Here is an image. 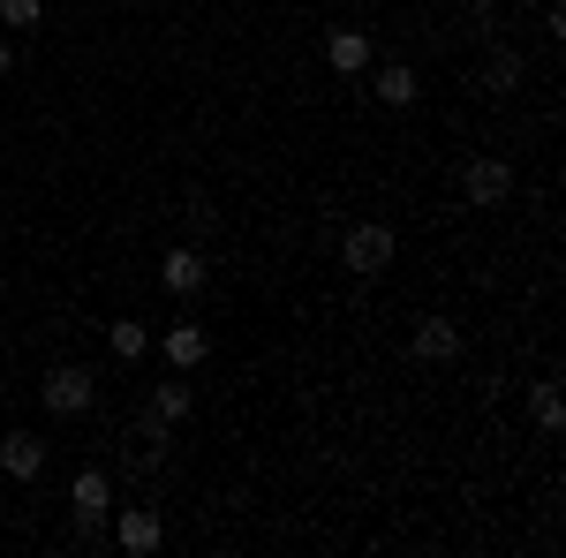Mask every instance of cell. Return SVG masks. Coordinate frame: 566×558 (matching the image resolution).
<instances>
[{"label": "cell", "instance_id": "9a60e30c", "mask_svg": "<svg viewBox=\"0 0 566 558\" xmlns=\"http://www.w3.org/2000/svg\"><path fill=\"white\" fill-rule=\"evenodd\" d=\"M114 355H144V325H136V317L114 325Z\"/></svg>", "mask_w": 566, "mask_h": 558}, {"label": "cell", "instance_id": "7a4b0ae2", "mask_svg": "<svg viewBox=\"0 0 566 558\" xmlns=\"http://www.w3.org/2000/svg\"><path fill=\"white\" fill-rule=\"evenodd\" d=\"M340 264L363 272V280H370V272H386V264H392V227H378V219L348 227V234H340Z\"/></svg>", "mask_w": 566, "mask_h": 558}, {"label": "cell", "instance_id": "5bb4252c", "mask_svg": "<svg viewBox=\"0 0 566 558\" xmlns=\"http://www.w3.org/2000/svg\"><path fill=\"white\" fill-rule=\"evenodd\" d=\"M45 0H0V23H15V31H39Z\"/></svg>", "mask_w": 566, "mask_h": 558}, {"label": "cell", "instance_id": "3957f363", "mask_svg": "<svg viewBox=\"0 0 566 558\" xmlns=\"http://www.w3.org/2000/svg\"><path fill=\"white\" fill-rule=\"evenodd\" d=\"M461 197L483 204V212L506 204V197H514V167H506V159H469V167H461Z\"/></svg>", "mask_w": 566, "mask_h": 558}, {"label": "cell", "instance_id": "ba28073f", "mask_svg": "<svg viewBox=\"0 0 566 558\" xmlns=\"http://www.w3.org/2000/svg\"><path fill=\"white\" fill-rule=\"evenodd\" d=\"M159 280H167L175 295H197V287H205V257H197V250H167V264H159Z\"/></svg>", "mask_w": 566, "mask_h": 558}, {"label": "cell", "instance_id": "9c48e42d", "mask_svg": "<svg viewBox=\"0 0 566 558\" xmlns=\"http://www.w3.org/2000/svg\"><path fill=\"white\" fill-rule=\"evenodd\" d=\"M325 61H333L340 76H355V69L370 61V39H363V31H333V39H325Z\"/></svg>", "mask_w": 566, "mask_h": 558}, {"label": "cell", "instance_id": "7c38bea8", "mask_svg": "<svg viewBox=\"0 0 566 558\" xmlns=\"http://www.w3.org/2000/svg\"><path fill=\"white\" fill-rule=\"evenodd\" d=\"M167 362H175V370H197V362H205V333H197V325H175V333H167Z\"/></svg>", "mask_w": 566, "mask_h": 558}, {"label": "cell", "instance_id": "4fadbf2b", "mask_svg": "<svg viewBox=\"0 0 566 558\" xmlns=\"http://www.w3.org/2000/svg\"><path fill=\"white\" fill-rule=\"evenodd\" d=\"M528 415H536V430H559V423H566L559 386H536V392H528Z\"/></svg>", "mask_w": 566, "mask_h": 558}, {"label": "cell", "instance_id": "2e32d148", "mask_svg": "<svg viewBox=\"0 0 566 558\" xmlns=\"http://www.w3.org/2000/svg\"><path fill=\"white\" fill-rule=\"evenodd\" d=\"M461 8H469V15H476V23H483V15H491V0H461Z\"/></svg>", "mask_w": 566, "mask_h": 558}, {"label": "cell", "instance_id": "52a82bcc", "mask_svg": "<svg viewBox=\"0 0 566 558\" xmlns=\"http://www.w3.org/2000/svg\"><path fill=\"white\" fill-rule=\"evenodd\" d=\"M483 91H491V98L522 91V53H514V45H491V61H483Z\"/></svg>", "mask_w": 566, "mask_h": 558}, {"label": "cell", "instance_id": "8992f818", "mask_svg": "<svg viewBox=\"0 0 566 558\" xmlns=\"http://www.w3.org/2000/svg\"><path fill=\"white\" fill-rule=\"evenodd\" d=\"M416 355H423V362H453V355H461V325H453V317H423V325H416Z\"/></svg>", "mask_w": 566, "mask_h": 558}, {"label": "cell", "instance_id": "6da1fadb", "mask_svg": "<svg viewBox=\"0 0 566 558\" xmlns=\"http://www.w3.org/2000/svg\"><path fill=\"white\" fill-rule=\"evenodd\" d=\"M39 400L53 408V415H84L91 400H98V378H91L84 362H53L39 378Z\"/></svg>", "mask_w": 566, "mask_h": 558}, {"label": "cell", "instance_id": "8fae6325", "mask_svg": "<svg viewBox=\"0 0 566 558\" xmlns=\"http://www.w3.org/2000/svg\"><path fill=\"white\" fill-rule=\"evenodd\" d=\"M416 69H400V61H392V69H378V98H386V106H416Z\"/></svg>", "mask_w": 566, "mask_h": 558}, {"label": "cell", "instance_id": "5b68a950", "mask_svg": "<svg viewBox=\"0 0 566 558\" xmlns=\"http://www.w3.org/2000/svg\"><path fill=\"white\" fill-rule=\"evenodd\" d=\"M69 506H76V528H98V520H106V506H114L106 475H98V468H84V475H76V491H69Z\"/></svg>", "mask_w": 566, "mask_h": 558}, {"label": "cell", "instance_id": "e0dca14e", "mask_svg": "<svg viewBox=\"0 0 566 558\" xmlns=\"http://www.w3.org/2000/svg\"><path fill=\"white\" fill-rule=\"evenodd\" d=\"M8 69H15V53H8V39H0V76H8Z\"/></svg>", "mask_w": 566, "mask_h": 558}, {"label": "cell", "instance_id": "277c9868", "mask_svg": "<svg viewBox=\"0 0 566 558\" xmlns=\"http://www.w3.org/2000/svg\"><path fill=\"white\" fill-rule=\"evenodd\" d=\"M0 468L15 475V483H39L45 475V445L31 438V430H8V438H0Z\"/></svg>", "mask_w": 566, "mask_h": 558}, {"label": "cell", "instance_id": "30bf717a", "mask_svg": "<svg viewBox=\"0 0 566 558\" xmlns=\"http://www.w3.org/2000/svg\"><path fill=\"white\" fill-rule=\"evenodd\" d=\"M151 544H159V514L151 506H129L122 514V551H151Z\"/></svg>", "mask_w": 566, "mask_h": 558}]
</instances>
